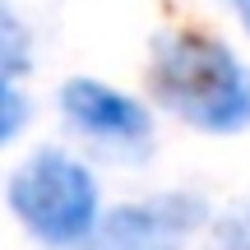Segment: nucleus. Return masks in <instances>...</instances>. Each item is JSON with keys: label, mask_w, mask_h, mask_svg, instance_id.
I'll list each match as a JSON object with an SVG mask.
<instances>
[{"label": "nucleus", "mask_w": 250, "mask_h": 250, "mask_svg": "<svg viewBox=\"0 0 250 250\" xmlns=\"http://www.w3.org/2000/svg\"><path fill=\"white\" fill-rule=\"evenodd\" d=\"M153 88L176 116L199 130L250 125V74L223 42L199 33H176L153 56Z\"/></svg>", "instance_id": "nucleus-1"}, {"label": "nucleus", "mask_w": 250, "mask_h": 250, "mask_svg": "<svg viewBox=\"0 0 250 250\" xmlns=\"http://www.w3.org/2000/svg\"><path fill=\"white\" fill-rule=\"evenodd\" d=\"M9 204L23 218L28 232L42 241L65 246L79 241L98 218V186L79 162L61 158V153H37L9 181Z\"/></svg>", "instance_id": "nucleus-2"}, {"label": "nucleus", "mask_w": 250, "mask_h": 250, "mask_svg": "<svg viewBox=\"0 0 250 250\" xmlns=\"http://www.w3.org/2000/svg\"><path fill=\"white\" fill-rule=\"evenodd\" d=\"M195 223H199V204L158 199V204H144V208H121L107 223V236L116 250H176L181 236Z\"/></svg>", "instance_id": "nucleus-3"}, {"label": "nucleus", "mask_w": 250, "mask_h": 250, "mask_svg": "<svg viewBox=\"0 0 250 250\" xmlns=\"http://www.w3.org/2000/svg\"><path fill=\"white\" fill-rule=\"evenodd\" d=\"M61 102H65V111H70L83 130H93V134L139 139V134L148 130L144 111L134 107L130 98H121V93L102 88V83H93V79H70V83H65V93H61Z\"/></svg>", "instance_id": "nucleus-4"}, {"label": "nucleus", "mask_w": 250, "mask_h": 250, "mask_svg": "<svg viewBox=\"0 0 250 250\" xmlns=\"http://www.w3.org/2000/svg\"><path fill=\"white\" fill-rule=\"evenodd\" d=\"M0 98H5V121H0V125H5V139H9V134L19 130V98H14V83H5V88H0Z\"/></svg>", "instance_id": "nucleus-5"}, {"label": "nucleus", "mask_w": 250, "mask_h": 250, "mask_svg": "<svg viewBox=\"0 0 250 250\" xmlns=\"http://www.w3.org/2000/svg\"><path fill=\"white\" fill-rule=\"evenodd\" d=\"M232 5H236V14H241V23L250 28V0H232Z\"/></svg>", "instance_id": "nucleus-6"}]
</instances>
